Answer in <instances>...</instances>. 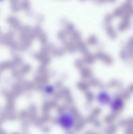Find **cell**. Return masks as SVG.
<instances>
[{"label":"cell","mask_w":133,"mask_h":134,"mask_svg":"<svg viewBox=\"0 0 133 134\" xmlns=\"http://www.w3.org/2000/svg\"><path fill=\"white\" fill-rule=\"evenodd\" d=\"M55 121L60 127L67 132H71L76 124L75 116L72 113L69 111L60 112L56 116Z\"/></svg>","instance_id":"6da1fadb"},{"label":"cell","mask_w":133,"mask_h":134,"mask_svg":"<svg viewBox=\"0 0 133 134\" xmlns=\"http://www.w3.org/2000/svg\"><path fill=\"white\" fill-rule=\"evenodd\" d=\"M98 99L100 103L106 104L110 102V98L108 95L105 92L100 93L98 96Z\"/></svg>","instance_id":"7a4b0ae2"},{"label":"cell","mask_w":133,"mask_h":134,"mask_svg":"<svg viewBox=\"0 0 133 134\" xmlns=\"http://www.w3.org/2000/svg\"><path fill=\"white\" fill-rule=\"evenodd\" d=\"M122 101L119 99L115 100L110 104L111 108L114 111H116L118 110L122 107Z\"/></svg>","instance_id":"3957f363"}]
</instances>
